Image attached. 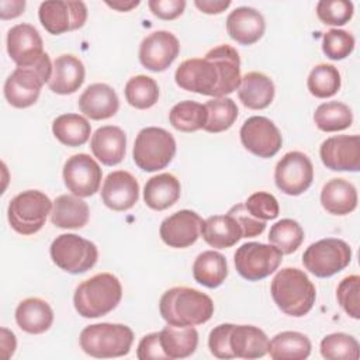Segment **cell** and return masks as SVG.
I'll return each instance as SVG.
<instances>
[{
	"mask_svg": "<svg viewBox=\"0 0 360 360\" xmlns=\"http://www.w3.org/2000/svg\"><path fill=\"white\" fill-rule=\"evenodd\" d=\"M136 357L139 360H149V359H165V360H167L165 352L160 347L159 332L145 335L141 339V342L138 345V350H136Z\"/></svg>",
	"mask_w": 360,
	"mask_h": 360,
	"instance_id": "obj_50",
	"label": "cell"
},
{
	"mask_svg": "<svg viewBox=\"0 0 360 360\" xmlns=\"http://www.w3.org/2000/svg\"><path fill=\"white\" fill-rule=\"evenodd\" d=\"M266 30V22L260 11L253 7H238L226 17V32L240 45L257 42Z\"/></svg>",
	"mask_w": 360,
	"mask_h": 360,
	"instance_id": "obj_21",
	"label": "cell"
},
{
	"mask_svg": "<svg viewBox=\"0 0 360 360\" xmlns=\"http://www.w3.org/2000/svg\"><path fill=\"white\" fill-rule=\"evenodd\" d=\"M52 132L60 143L76 148L89 141L91 127L83 115L62 114L53 120Z\"/></svg>",
	"mask_w": 360,
	"mask_h": 360,
	"instance_id": "obj_35",
	"label": "cell"
},
{
	"mask_svg": "<svg viewBox=\"0 0 360 360\" xmlns=\"http://www.w3.org/2000/svg\"><path fill=\"white\" fill-rule=\"evenodd\" d=\"M90 148L103 165L115 166L122 162L127 149V135L115 125H104L96 129L90 139Z\"/></svg>",
	"mask_w": 360,
	"mask_h": 360,
	"instance_id": "obj_22",
	"label": "cell"
},
{
	"mask_svg": "<svg viewBox=\"0 0 360 360\" xmlns=\"http://www.w3.org/2000/svg\"><path fill=\"white\" fill-rule=\"evenodd\" d=\"M53 204L39 190H27L17 194L8 204L7 218L10 226L21 235L37 233L51 214Z\"/></svg>",
	"mask_w": 360,
	"mask_h": 360,
	"instance_id": "obj_8",
	"label": "cell"
},
{
	"mask_svg": "<svg viewBox=\"0 0 360 360\" xmlns=\"http://www.w3.org/2000/svg\"><path fill=\"white\" fill-rule=\"evenodd\" d=\"M148 6L153 15L160 20H174L183 14L186 8L184 0H149Z\"/></svg>",
	"mask_w": 360,
	"mask_h": 360,
	"instance_id": "obj_49",
	"label": "cell"
},
{
	"mask_svg": "<svg viewBox=\"0 0 360 360\" xmlns=\"http://www.w3.org/2000/svg\"><path fill=\"white\" fill-rule=\"evenodd\" d=\"M179 87L202 96L225 97L240 84V59L231 45L210 49L202 59L193 58L181 62L174 73Z\"/></svg>",
	"mask_w": 360,
	"mask_h": 360,
	"instance_id": "obj_1",
	"label": "cell"
},
{
	"mask_svg": "<svg viewBox=\"0 0 360 360\" xmlns=\"http://www.w3.org/2000/svg\"><path fill=\"white\" fill-rule=\"evenodd\" d=\"M360 277L357 274H352L345 277L336 290V298L345 312L353 319L360 318Z\"/></svg>",
	"mask_w": 360,
	"mask_h": 360,
	"instance_id": "obj_45",
	"label": "cell"
},
{
	"mask_svg": "<svg viewBox=\"0 0 360 360\" xmlns=\"http://www.w3.org/2000/svg\"><path fill=\"white\" fill-rule=\"evenodd\" d=\"M52 63L45 52L35 63L17 66L4 83V97L15 108L31 107L39 97L41 89L49 82Z\"/></svg>",
	"mask_w": 360,
	"mask_h": 360,
	"instance_id": "obj_5",
	"label": "cell"
},
{
	"mask_svg": "<svg viewBox=\"0 0 360 360\" xmlns=\"http://www.w3.org/2000/svg\"><path fill=\"white\" fill-rule=\"evenodd\" d=\"M180 198V181L170 173L150 177L143 187V201L156 211H163Z\"/></svg>",
	"mask_w": 360,
	"mask_h": 360,
	"instance_id": "obj_32",
	"label": "cell"
},
{
	"mask_svg": "<svg viewBox=\"0 0 360 360\" xmlns=\"http://www.w3.org/2000/svg\"><path fill=\"white\" fill-rule=\"evenodd\" d=\"M105 4L114 10L118 11H129L134 7H136L139 4V0H131V1H122V0H117V1H105Z\"/></svg>",
	"mask_w": 360,
	"mask_h": 360,
	"instance_id": "obj_54",
	"label": "cell"
},
{
	"mask_svg": "<svg viewBox=\"0 0 360 360\" xmlns=\"http://www.w3.org/2000/svg\"><path fill=\"white\" fill-rule=\"evenodd\" d=\"M321 204L332 215H347L357 207L356 187L345 179H332L322 187Z\"/></svg>",
	"mask_w": 360,
	"mask_h": 360,
	"instance_id": "obj_30",
	"label": "cell"
},
{
	"mask_svg": "<svg viewBox=\"0 0 360 360\" xmlns=\"http://www.w3.org/2000/svg\"><path fill=\"white\" fill-rule=\"evenodd\" d=\"M139 198V184L127 170L111 172L101 187V200L112 211H127Z\"/></svg>",
	"mask_w": 360,
	"mask_h": 360,
	"instance_id": "obj_20",
	"label": "cell"
},
{
	"mask_svg": "<svg viewBox=\"0 0 360 360\" xmlns=\"http://www.w3.org/2000/svg\"><path fill=\"white\" fill-rule=\"evenodd\" d=\"M160 347L167 360L186 359L191 356L198 345V332L193 326H165L159 332Z\"/></svg>",
	"mask_w": 360,
	"mask_h": 360,
	"instance_id": "obj_29",
	"label": "cell"
},
{
	"mask_svg": "<svg viewBox=\"0 0 360 360\" xmlns=\"http://www.w3.org/2000/svg\"><path fill=\"white\" fill-rule=\"evenodd\" d=\"M242 145L253 155L273 158L281 148L283 138L274 122L262 115L248 118L239 131Z\"/></svg>",
	"mask_w": 360,
	"mask_h": 360,
	"instance_id": "obj_14",
	"label": "cell"
},
{
	"mask_svg": "<svg viewBox=\"0 0 360 360\" xmlns=\"http://www.w3.org/2000/svg\"><path fill=\"white\" fill-rule=\"evenodd\" d=\"M354 49V38L345 30L332 28L322 38V51L332 60L347 58Z\"/></svg>",
	"mask_w": 360,
	"mask_h": 360,
	"instance_id": "obj_43",
	"label": "cell"
},
{
	"mask_svg": "<svg viewBox=\"0 0 360 360\" xmlns=\"http://www.w3.org/2000/svg\"><path fill=\"white\" fill-rule=\"evenodd\" d=\"M238 97L242 104L250 110H263L274 98L273 80L260 72H249L240 77Z\"/></svg>",
	"mask_w": 360,
	"mask_h": 360,
	"instance_id": "obj_28",
	"label": "cell"
},
{
	"mask_svg": "<svg viewBox=\"0 0 360 360\" xmlns=\"http://www.w3.org/2000/svg\"><path fill=\"white\" fill-rule=\"evenodd\" d=\"M283 260V253L273 245L248 242L235 252L236 271L248 281H259L273 274Z\"/></svg>",
	"mask_w": 360,
	"mask_h": 360,
	"instance_id": "obj_11",
	"label": "cell"
},
{
	"mask_svg": "<svg viewBox=\"0 0 360 360\" xmlns=\"http://www.w3.org/2000/svg\"><path fill=\"white\" fill-rule=\"evenodd\" d=\"M176 155V141L170 132L158 127L141 129L135 138L132 158L143 172L165 169Z\"/></svg>",
	"mask_w": 360,
	"mask_h": 360,
	"instance_id": "obj_7",
	"label": "cell"
},
{
	"mask_svg": "<svg viewBox=\"0 0 360 360\" xmlns=\"http://www.w3.org/2000/svg\"><path fill=\"white\" fill-rule=\"evenodd\" d=\"M24 8H25L24 0H11V1L1 0L0 1V17H1V20L15 18L24 13Z\"/></svg>",
	"mask_w": 360,
	"mask_h": 360,
	"instance_id": "obj_51",
	"label": "cell"
},
{
	"mask_svg": "<svg viewBox=\"0 0 360 360\" xmlns=\"http://www.w3.org/2000/svg\"><path fill=\"white\" fill-rule=\"evenodd\" d=\"M159 312L169 325L195 326L211 319L214 302L198 290L173 287L160 297Z\"/></svg>",
	"mask_w": 360,
	"mask_h": 360,
	"instance_id": "obj_2",
	"label": "cell"
},
{
	"mask_svg": "<svg viewBox=\"0 0 360 360\" xmlns=\"http://www.w3.org/2000/svg\"><path fill=\"white\" fill-rule=\"evenodd\" d=\"M79 342L83 352L91 357H121L129 353L134 332L122 323H94L82 330Z\"/></svg>",
	"mask_w": 360,
	"mask_h": 360,
	"instance_id": "obj_6",
	"label": "cell"
},
{
	"mask_svg": "<svg viewBox=\"0 0 360 360\" xmlns=\"http://www.w3.org/2000/svg\"><path fill=\"white\" fill-rule=\"evenodd\" d=\"M122 287L111 273H98L76 287L73 304L83 318H98L111 312L120 304Z\"/></svg>",
	"mask_w": 360,
	"mask_h": 360,
	"instance_id": "obj_4",
	"label": "cell"
},
{
	"mask_svg": "<svg viewBox=\"0 0 360 360\" xmlns=\"http://www.w3.org/2000/svg\"><path fill=\"white\" fill-rule=\"evenodd\" d=\"M103 172L87 153L70 156L63 166V180L68 190L77 197H90L100 188Z\"/></svg>",
	"mask_w": 360,
	"mask_h": 360,
	"instance_id": "obj_15",
	"label": "cell"
},
{
	"mask_svg": "<svg viewBox=\"0 0 360 360\" xmlns=\"http://www.w3.org/2000/svg\"><path fill=\"white\" fill-rule=\"evenodd\" d=\"M200 235L210 246L217 249L232 248L243 238L240 225L229 214L212 215L204 219Z\"/></svg>",
	"mask_w": 360,
	"mask_h": 360,
	"instance_id": "obj_26",
	"label": "cell"
},
{
	"mask_svg": "<svg viewBox=\"0 0 360 360\" xmlns=\"http://www.w3.org/2000/svg\"><path fill=\"white\" fill-rule=\"evenodd\" d=\"M180 52L179 39L169 31H155L139 45V62L152 72L166 70Z\"/></svg>",
	"mask_w": 360,
	"mask_h": 360,
	"instance_id": "obj_17",
	"label": "cell"
},
{
	"mask_svg": "<svg viewBox=\"0 0 360 360\" xmlns=\"http://www.w3.org/2000/svg\"><path fill=\"white\" fill-rule=\"evenodd\" d=\"M84 73L83 62L77 56L63 53L52 63V75L48 86L56 94H72L83 84Z\"/></svg>",
	"mask_w": 360,
	"mask_h": 360,
	"instance_id": "obj_24",
	"label": "cell"
},
{
	"mask_svg": "<svg viewBox=\"0 0 360 360\" xmlns=\"http://www.w3.org/2000/svg\"><path fill=\"white\" fill-rule=\"evenodd\" d=\"M1 350H3V357L8 359L13 356L15 350V336L13 332H10L6 328H1Z\"/></svg>",
	"mask_w": 360,
	"mask_h": 360,
	"instance_id": "obj_53",
	"label": "cell"
},
{
	"mask_svg": "<svg viewBox=\"0 0 360 360\" xmlns=\"http://www.w3.org/2000/svg\"><path fill=\"white\" fill-rule=\"evenodd\" d=\"M49 252L53 263L70 274L86 273L98 259L97 246L76 233H62L56 236Z\"/></svg>",
	"mask_w": 360,
	"mask_h": 360,
	"instance_id": "obj_9",
	"label": "cell"
},
{
	"mask_svg": "<svg viewBox=\"0 0 360 360\" xmlns=\"http://www.w3.org/2000/svg\"><path fill=\"white\" fill-rule=\"evenodd\" d=\"M322 163L335 172L360 170V136L336 135L325 139L319 148Z\"/></svg>",
	"mask_w": 360,
	"mask_h": 360,
	"instance_id": "obj_16",
	"label": "cell"
},
{
	"mask_svg": "<svg viewBox=\"0 0 360 360\" xmlns=\"http://www.w3.org/2000/svg\"><path fill=\"white\" fill-rule=\"evenodd\" d=\"M15 322L21 330L39 335L46 332L53 322V311L41 298H25L15 308Z\"/></svg>",
	"mask_w": 360,
	"mask_h": 360,
	"instance_id": "obj_27",
	"label": "cell"
},
{
	"mask_svg": "<svg viewBox=\"0 0 360 360\" xmlns=\"http://www.w3.org/2000/svg\"><path fill=\"white\" fill-rule=\"evenodd\" d=\"M269 339L266 333L253 325H232L229 332V349L233 359H259L267 353Z\"/></svg>",
	"mask_w": 360,
	"mask_h": 360,
	"instance_id": "obj_25",
	"label": "cell"
},
{
	"mask_svg": "<svg viewBox=\"0 0 360 360\" xmlns=\"http://www.w3.org/2000/svg\"><path fill=\"white\" fill-rule=\"evenodd\" d=\"M201 224L202 219L197 212L180 210L162 221L159 233L167 246L183 249L197 242L200 238Z\"/></svg>",
	"mask_w": 360,
	"mask_h": 360,
	"instance_id": "obj_18",
	"label": "cell"
},
{
	"mask_svg": "<svg viewBox=\"0 0 360 360\" xmlns=\"http://www.w3.org/2000/svg\"><path fill=\"white\" fill-rule=\"evenodd\" d=\"M246 210L260 221H269L278 217L280 207L276 197L266 191H257L243 202Z\"/></svg>",
	"mask_w": 360,
	"mask_h": 360,
	"instance_id": "obj_46",
	"label": "cell"
},
{
	"mask_svg": "<svg viewBox=\"0 0 360 360\" xmlns=\"http://www.w3.org/2000/svg\"><path fill=\"white\" fill-rule=\"evenodd\" d=\"M207 122L204 131L218 134L229 129L238 118V105L229 97H215L207 101Z\"/></svg>",
	"mask_w": 360,
	"mask_h": 360,
	"instance_id": "obj_37",
	"label": "cell"
},
{
	"mask_svg": "<svg viewBox=\"0 0 360 360\" xmlns=\"http://www.w3.org/2000/svg\"><path fill=\"white\" fill-rule=\"evenodd\" d=\"M172 127L181 132H194L204 129L207 122V108L197 101L184 100L174 104L169 112Z\"/></svg>",
	"mask_w": 360,
	"mask_h": 360,
	"instance_id": "obj_36",
	"label": "cell"
},
{
	"mask_svg": "<svg viewBox=\"0 0 360 360\" xmlns=\"http://www.w3.org/2000/svg\"><path fill=\"white\" fill-rule=\"evenodd\" d=\"M38 17L42 27L52 35L79 30L87 20V7L83 1L52 0L39 6Z\"/></svg>",
	"mask_w": 360,
	"mask_h": 360,
	"instance_id": "obj_13",
	"label": "cell"
},
{
	"mask_svg": "<svg viewBox=\"0 0 360 360\" xmlns=\"http://www.w3.org/2000/svg\"><path fill=\"white\" fill-rule=\"evenodd\" d=\"M267 238L283 255H291L301 246L304 240V229L297 221L284 218L271 225Z\"/></svg>",
	"mask_w": 360,
	"mask_h": 360,
	"instance_id": "obj_40",
	"label": "cell"
},
{
	"mask_svg": "<svg viewBox=\"0 0 360 360\" xmlns=\"http://www.w3.org/2000/svg\"><path fill=\"white\" fill-rule=\"evenodd\" d=\"M79 108L91 120H107L117 114L120 100L111 86L105 83H94L79 97Z\"/></svg>",
	"mask_w": 360,
	"mask_h": 360,
	"instance_id": "obj_23",
	"label": "cell"
},
{
	"mask_svg": "<svg viewBox=\"0 0 360 360\" xmlns=\"http://www.w3.org/2000/svg\"><path fill=\"white\" fill-rule=\"evenodd\" d=\"M353 3L347 0H321L316 15L326 25H345L353 17Z\"/></svg>",
	"mask_w": 360,
	"mask_h": 360,
	"instance_id": "obj_44",
	"label": "cell"
},
{
	"mask_svg": "<svg viewBox=\"0 0 360 360\" xmlns=\"http://www.w3.org/2000/svg\"><path fill=\"white\" fill-rule=\"evenodd\" d=\"M307 86L309 93L318 98L332 97L340 89V73L333 65L319 63L309 72Z\"/></svg>",
	"mask_w": 360,
	"mask_h": 360,
	"instance_id": "obj_41",
	"label": "cell"
},
{
	"mask_svg": "<svg viewBox=\"0 0 360 360\" xmlns=\"http://www.w3.org/2000/svg\"><path fill=\"white\" fill-rule=\"evenodd\" d=\"M124 93L129 105L138 110H146L158 103L159 86L155 79L138 75L127 82Z\"/></svg>",
	"mask_w": 360,
	"mask_h": 360,
	"instance_id": "obj_39",
	"label": "cell"
},
{
	"mask_svg": "<svg viewBox=\"0 0 360 360\" xmlns=\"http://www.w3.org/2000/svg\"><path fill=\"white\" fill-rule=\"evenodd\" d=\"M314 180L311 159L298 150L285 153L276 165L274 181L280 191L287 195H300L309 188Z\"/></svg>",
	"mask_w": 360,
	"mask_h": 360,
	"instance_id": "obj_12",
	"label": "cell"
},
{
	"mask_svg": "<svg viewBox=\"0 0 360 360\" xmlns=\"http://www.w3.org/2000/svg\"><path fill=\"white\" fill-rule=\"evenodd\" d=\"M233 323H221L215 326L208 336L210 352L218 359H233L229 349V332Z\"/></svg>",
	"mask_w": 360,
	"mask_h": 360,
	"instance_id": "obj_48",
	"label": "cell"
},
{
	"mask_svg": "<svg viewBox=\"0 0 360 360\" xmlns=\"http://www.w3.org/2000/svg\"><path fill=\"white\" fill-rule=\"evenodd\" d=\"M228 276V264L224 255L215 250L200 253L193 264L194 280L208 288L219 287Z\"/></svg>",
	"mask_w": 360,
	"mask_h": 360,
	"instance_id": "obj_33",
	"label": "cell"
},
{
	"mask_svg": "<svg viewBox=\"0 0 360 360\" xmlns=\"http://www.w3.org/2000/svg\"><path fill=\"white\" fill-rule=\"evenodd\" d=\"M7 53L17 66L35 63L45 52L39 32L31 24H17L7 32Z\"/></svg>",
	"mask_w": 360,
	"mask_h": 360,
	"instance_id": "obj_19",
	"label": "cell"
},
{
	"mask_svg": "<svg viewBox=\"0 0 360 360\" xmlns=\"http://www.w3.org/2000/svg\"><path fill=\"white\" fill-rule=\"evenodd\" d=\"M267 353L273 360H304L311 353V342L304 333L285 330L269 342Z\"/></svg>",
	"mask_w": 360,
	"mask_h": 360,
	"instance_id": "obj_34",
	"label": "cell"
},
{
	"mask_svg": "<svg viewBox=\"0 0 360 360\" xmlns=\"http://www.w3.org/2000/svg\"><path fill=\"white\" fill-rule=\"evenodd\" d=\"M359 342L346 333L326 335L321 342V354L328 360H357Z\"/></svg>",
	"mask_w": 360,
	"mask_h": 360,
	"instance_id": "obj_42",
	"label": "cell"
},
{
	"mask_svg": "<svg viewBox=\"0 0 360 360\" xmlns=\"http://www.w3.org/2000/svg\"><path fill=\"white\" fill-rule=\"evenodd\" d=\"M89 205L77 195L62 194L53 201L51 221L62 229H79L89 221Z\"/></svg>",
	"mask_w": 360,
	"mask_h": 360,
	"instance_id": "obj_31",
	"label": "cell"
},
{
	"mask_svg": "<svg viewBox=\"0 0 360 360\" xmlns=\"http://www.w3.org/2000/svg\"><path fill=\"white\" fill-rule=\"evenodd\" d=\"M229 215H232L238 224L242 228V233L243 238H253L260 235L264 229H266V221H260L257 218H255L245 207L243 202L233 205L229 211Z\"/></svg>",
	"mask_w": 360,
	"mask_h": 360,
	"instance_id": "obj_47",
	"label": "cell"
},
{
	"mask_svg": "<svg viewBox=\"0 0 360 360\" xmlns=\"http://www.w3.org/2000/svg\"><path fill=\"white\" fill-rule=\"evenodd\" d=\"M270 292L281 312L290 316L307 315L316 298V290L308 276L295 267L281 269L271 280Z\"/></svg>",
	"mask_w": 360,
	"mask_h": 360,
	"instance_id": "obj_3",
	"label": "cell"
},
{
	"mask_svg": "<svg viewBox=\"0 0 360 360\" xmlns=\"http://www.w3.org/2000/svg\"><path fill=\"white\" fill-rule=\"evenodd\" d=\"M194 4L197 8H200L205 14H221L231 6V1L229 0H214V1L212 0H195Z\"/></svg>",
	"mask_w": 360,
	"mask_h": 360,
	"instance_id": "obj_52",
	"label": "cell"
},
{
	"mask_svg": "<svg viewBox=\"0 0 360 360\" xmlns=\"http://www.w3.org/2000/svg\"><path fill=\"white\" fill-rule=\"evenodd\" d=\"M350 260V246L345 240L336 238H326L311 243L302 255L305 269L321 278H326L342 271L349 266Z\"/></svg>",
	"mask_w": 360,
	"mask_h": 360,
	"instance_id": "obj_10",
	"label": "cell"
},
{
	"mask_svg": "<svg viewBox=\"0 0 360 360\" xmlns=\"http://www.w3.org/2000/svg\"><path fill=\"white\" fill-rule=\"evenodd\" d=\"M316 127L323 132H336L346 129L353 122V114L349 105L340 101H328L316 107L314 112Z\"/></svg>",
	"mask_w": 360,
	"mask_h": 360,
	"instance_id": "obj_38",
	"label": "cell"
}]
</instances>
